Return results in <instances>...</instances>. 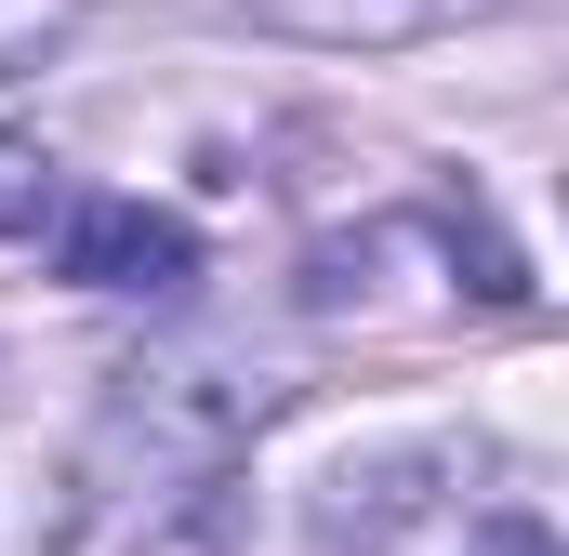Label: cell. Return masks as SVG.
Here are the masks:
<instances>
[{
  "mask_svg": "<svg viewBox=\"0 0 569 556\" xmlns=\"http://www.w3.org/2000/svg\"><path fill=\"white\" fill-rule=\"evenodd\" d=\"M67 199V172H53V146L40 133H0V239H40V212Z\"/></svg>",
  "mask_w": 569,
  "mask_h": 556,
  "instance_id": "4",
  "label": "cell"
},
{
  "mask_svg": "<svg viewBox=\"0 0 569 556\" xmlns=\"http://www.w3.org/2000/svg\"><path fill=\"white\" fill-rule=\"evenodd\" d=\"M53 266L80 278V291H133V305H159V291L199 278V226L159 212V199H80L67 239H53Z\"/></svg>",
  "mask_w": 569,
  "mask_h": 556,
  "instance_id": "2",
  "label": "cell"
},
{
  "mask_svg": "<svg viewBox=\"0 0 569 556\" xmlns=\"http://www.w3.org/2000/svg\"><path fill=\"white\" fill-rule=\"evenodd\" d=\"M291 385L279 371H226V358H159V371H120V398H107V450H146V504H159V477H226V450L252 437V424L279 411Z\"/></svg>",
  "mask_w": 569,
  "mask_h": 556,
  "instance_id": "1",
  "label": "cell"
},
{
  "mask_svg": "<svg viewBox=\"0 0 569 556\" xmlns=\"http://www.w3.org/2000/svg\"><path fill=\"white\" fill-rule=\"evenodd\" d=\"M226 27H266V40H318V53H398V40H437V27H477L503 0H199Z\"/></svg>",
  "mask_w": 569,
  "mask_h": 556,
  "instance_id": "3",
  "label": "cell"
},
{
  "mask_svg": "<svg viewBox=\"0 0 569 556\" xmlns=\"http://www.w3.org/2000/svg\"><path fill=\"white\" fill-rule=\"evenodd\" d=\"M463 556H557V530H543L530 504H490V517L463 530Z\"/></svg>",
  "mask_w": 569,
  "mask_h": 556,
  "instance_id": "6",
  "label": "cell"
},
{
  "mask_svg": "<svg viewBox=\"0 0 569 556\" xmlns=\"http://www.w3.org/2000/svg\"><path fill=\"white\" fill-rule=\"evenodd\" d=\"M67 27H80V0H0V80H13V67H40Z\"/></svg>",
  "mask_w": 569,
  "mask_h": 556,
  "instance_id": "5",
  "label": "cell"
}]
</instances>
